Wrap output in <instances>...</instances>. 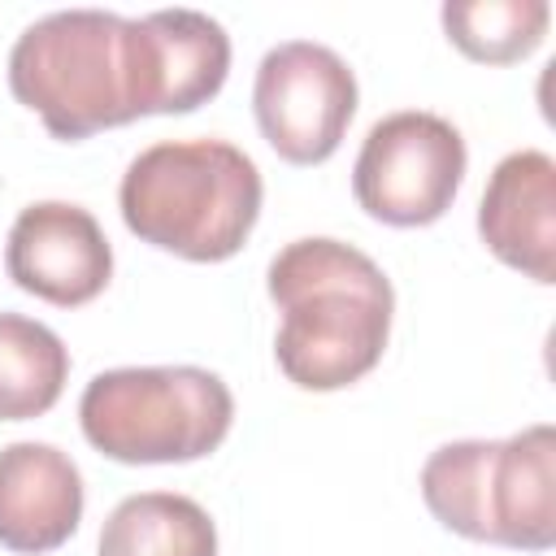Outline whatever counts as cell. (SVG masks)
Returning <instances> with one entry per match:
<instances>
[{
	"label": "cell",
	"instance_id": "6da1fadb",
	"mask_svg": "<svg viewBox=\"0 0 556 556\" xmlns=\"http://www.w3.org/2000/svg\"><path fill=\"white\" fill-rule=\"evenodd\" d=\"M282 321L274 356L300 391H343L387 352L395 291L374 256L313 235L287 243L265 274Z\"/></svg>",
	"mask_w": 556,
	"mask_h": 556
},
{
	"label": "cell",
	"instance_id": "7a4b0ae2",
	"mask_svg": "<svg viewBox=\"0 0 556 556\" xmlns=\"http://www.w3.org/2000/svg\"><path fill=\"white\" fill-rule=\"evenodd\" d=\"M261 169L226 139H165L143 148L117 187L135 239L195 265L230 261L261 217Z\"/></svg>",
	"mask_w": 556,
	"mask_h": 556
},
{
	"label": "cell",
	"instance_id": "3957f363",
	"mask_svg": "<svg viewBox=\"0 0 556 556\" xmlns=\"http://www.w3.org/2000/svg\"><path fill=\"white\" fill-rule=\"evenodd\" d=\"M9 91L52 139H87L143 117L135 17L61 9L30 22L9 52Z\"/></svg>",
	"mask_w": 556,
	"mask_h": 556
},
{
	"label": "cell",
	"instance_id": "277c9868",
	"mask_svg": "<svg viewBox=\"0 0 556 556\" xmlns=\"http://www.w3.org/2000/svg\"><path fill=\"white\" fill-rule=\"evenodd\" d=\"M421 500L460 539L547 552L556 543V430L547 421L508 439H456L421 465Z\"/></svg>",
	"mask_w": 556,
	"mask_h": 556
},
{
	"label": "cell",
	"instance_id": "5b68a950",
	"mask_svg": "<svg viewBox=\"0 0 556 556\" xmlns=\"http://www.w3.org/2000/svg\"><path fill=\"white\" fill-rule=\"evenodd\" d=\"M235 421L230 387L200 365L104 369L78 400L87 443L117 465H187L222 447Z\"/></svg>",
	"mask_w": 556,
	"mask_h": 556
},
{
	"label": "cell",
	"instance_id": "8992f818",
	"mask_svg": "<svg viewBox=\"0 0 556 556\" xmlns=\"http://www.w3.org/2000/svg\"><path fill=\"white\" fill-rule=\"evenodd\" d=\"M465 165V139L447 117L400 109L369 126L352 165V195L382 226H430L452 208Z\"/></svg>",
	"mask_w": 556,
	"mask_h": 556
},
{
	"label": "cell",
	"instance_id": "52a82bcc",
	"mask_svg": "<svg viewBox=\"0 0 556 556\" xmlns=\"http://www.w3.org/2000/svg\"><path fill=\"white\" fill-rule=\"evenodd\" d=\"M252 113L287 165H321L339 152L356 117V74L334 48L287 39L256 65Z\"/></svg>",
	"mask_w": 556,
	"mask_h": 556
},
{
	"label": "cell",
	"instance_id": "ba28073f",
	"mask_svg": "<svg viewBox=\"0 0 556 556\" xmlns=\"http://www.w3.org/2000/svg\"><path fill=\"white\" fill-rule=\"evenodd\" d=\"M13 287L56 308L91 304L113 278V248L100 222L70 200H39L17 213L4 243Z\"/></svg>",
	"mask_w": 556,
	"mask_h": 556
},
{
	"label": "cell",
	"instance_id": "9c48e42d",
	"mask_svg": "<svg viewBox=\"0 0 556 556\" xmlns=\"http://www.w3.org/2000/svg\"><path fill=\"white\" fill-rule=\"evenodd\" d=\"M143 117L208 104L230 74V35L200 9H156L135 17Z\"/></svg>",
	"mask_w": 556,
	"mask_h": 556
},
{
	"label": "cell",
	"instance_id": "30bf717a",
	"mask_svg": "<svg viewBox=\"0 0 556 556\" xmlns=\"http://www.w3.org/2000/svg\"><path fill=\"white\" fill-rule=\"evenodd\" d=\"M478 235L508 269L543 287L556 282V161L547 152L521 148L491 169Z\"/></svg>",
	"mask_w": 556,
	"mask_h": 556
},
{
	"label": "cell",
	"instance_id": "8fae6325",
	"mask_svg": "<svg viewBox=\"0 0 556 556\" xmlns=\"http://www.w3.org/2000/svg\"><path fill=\"white\" fill-rule=\"evenodd\" d=\"M83 521V473L52 443L0 447V547L43 556L70 543Z\"/></svg>",
	"mask_w": 556,
	"mask_h": 556
},
{
	"label": "cell",
	"instance_id": "7c38bea8",
	"mask_svg": "<svg viewBox=\"0 0 556 556\" xmlns=\"http://www.w3.org/2000/svg\"><path fill=\"white\" fill-rule=\"evenodd\" d=\"M96 556H217V526L191 495L139 491L104 517Z\"/></svg>",
	"mask_w": 556,
	"mask_h": 556
},
{
	"label": "cell",
	"instance_id": "4fadbf2b",
	"mask_svg": "<svg viewBox=\"0 0 556 556\" xmlns=\"http://www.w3.org/2000/svg\"><path fill=\"white\" fill-rule=\"evenodd\" d=\"M70 378V348L35 317L0 313V421L43 417Z\"/></svg>",
	"mask_w": 556,
	"mask_h": 556
},
{
	"label": "cell",
	"instance_id": "5bb4252c",
	"mask_svg": "<svg viewBox=\"0 0 556 556\" xmlns=\"http://www.w3.org/2000/svg\"><path fill=\"white\" fill-rule=\"evenodd\" d=\"M547 0H447L443 30L478 65L526 61L547 35Z\"/></svg>",
	"mask_w": 556,
	"mask_h": 556
}]
</instances>
